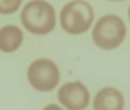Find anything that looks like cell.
<instances>
[{"label":"cell","mask_w":130,"mask_h":110,"mask_svg":"<svg viewBox=\"0 0 130 110\" xmlns=\"http://www.w3.org/2000/svg\"><path fill=\"white\" fill-rule=\"evenodd\" d=\"M22 2L23 0H0V14L2 15L14 14L20 8Z\"/></svg>","instance_id":"8"},{"label":"cell","mask_w":130,"mask_h":110,"mask_svg":"<svg viewBox=\"0 0 130 110\" xmlns=\"http://www.w3.org/2000/svg\"><path fill=\"white\" fill-rule=\"evenodd\" d=\"M128 19H130V8H128Z\"/></svg>","instance_id":"11"},{"label":"cell","mask_w":130,"mask_h":110,"mask_svg":"<svg viewBox=\"0 0 130 110\" xmlns=\"http://www.w3.org/2000/svg\"><path fill=\"white\" fill-rule=\"evenodd\" d=\"M93 108L95 110H122L124 96L115 87H104L95 95Z\"/></svg>","instance_id":"6"},{"label":"cell","mask_w":130,"mask_h":110,"mask_svg":"<svg viewBox=\"0 0 130 110\" xmlns=\"http://www.w3.org/2000/svg\"><path fill=\"white\" fill-rule=\"evenodd\" d=\"M125 34L127 29L124 20L115 14H106L95 23L92 31V38L100 49L112 50L116 49L124 41Z\"/></svg>","instance_id":"2"},{"label":"cell","mask_w":130,"mask_h":110,"mask_svg":"<svg viewBox=\"0 0 130 110\" xmlns=\"http://www.w3.org/2000/svg\"><path fill=\"white\" fill-rule=\"evenodd\" d=\"M23 43V32L19 26L6 25L0 28V50L2 52H15Z\"/></svg>","instance_id":"7"},{"label":"cell","mask_w":130,"mask_h":110,"mask_svg":"<svg viewBox=\"0 0 130 110\" xmlns=\"http://www.w3.org/2000/svg\"><path fill=\"white\" fill-rule=\"evenodd\" d=\"M43 110H63L60 105H57V104H49V105H46Z\"/></svg>","instance_id":"9"},{"label":"cell","mask_w":130,"mask_h":110,"mask_svg":"<svg viewBox=\"0 0 130 110\" xmlns=\"http://www.w3.org/2000/svg\"><path fill=\"white\" fill-rule=\"evenodd\" d=\"M28 81L38 92H51L60 81V70L49 58H38L28 67Z\"/></svg>","instance_id":"4"},{"label":"cell","mask_w":130,"mask_h":110,"mask_svg":"<svg viewBox=\"0 0 130 110\" xmlns=\"http://www.w3.org/2000/svg\"><path fill=\"white\" fill-rule=\"evenodd\" d=\"M58 99L68 110H84L90 101V93L81 81H71L60 87Z\"/></svg>","instance_id":"5"},{"label":"cell","mask_w":130,"mask_h":110,"mask_svg":"<svg viewBox=\"0 0 130 110\" xmlns=\"http://www.w3.org/2000/svg\"><path fill=\"white\" fill-rule=\"evenodd\" d=\"M110 2H122V0H110Z\"/></svg>","instance_id":"10"},{"label":"cell","mask_w":130,"mask_h":110,"mask_svg":"<svg viewBox=\"0 0 130 110\" xmlns=\"http://www.w3.org/2000/svg\"><path fill=\"white\" fill-rule=\"evenodd\" d=\"M93 9L84 0H72L63 6L60 12V25L68 34H84L93 23Z\"/></svg>","instance_id":"3"},{"label":"cell","mask_w":130,"mask_h":110,"mask_svg":"<svg viewBox=\"0 0 130 110\" xmlns=\"http://www.w3.org/2000/svg\"><path fill=\"white\" fill-rule=\"evenodd\" d=\"M20 19L25 29L35 35L49 34L55 28V22H57L54 6L44 0L28 2L22 9Z\"/></svg>","instance_id":"1"}]
</instances>
